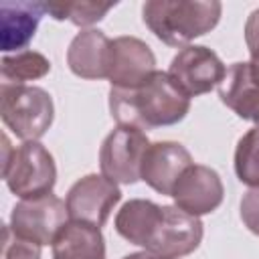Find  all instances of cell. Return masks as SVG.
<instances>
[{"mask_svg": "<svg viewBox=\"0 0 259 259\" xmlns=\"http://www.w3.org/2000/svg\"><path fill=\"white\" fill-rule=\"evenodd\" d=\"M190 111V97L170 79L168 71H154L134 89H109V113L117 125L156 130L176 125Z\"/></svg>", "mask_w": 259, "mask_h": 259, "instance_id": "1", "label": "cell"}, {"mask_svg": "<svg viewBox=\"0 0 259 259\" xmlns=\"http://www.w3.org/2000/svg\"><path fill=\"white\" fill-rule=\"evenodd\" d=\"M223 14L219 0H148L142 6L144 24L168 47L184 49L210 32Z\"/></svg>", "mask_w": 259, "mask_h": 259, "instance_id": "2", "label": "cell"}, {"mask_svg": "<svg viewBox=\"0 0 259 259\" xmlns=\"http://www.w3.org/2000/svg\"><path fill=\"white\" fill-rule=\"evenodd\" d=\"M2 178L8 190L20 200L51 194L57 184V164L40 142H22L12 148L2 136Z\"/></svg>", "mask_w": 259, "mask_h": 259, "instance_id": "3", "label": "cell"}, {"mask_svg": "<svg viewBox=\"0 0 259 259\" xmlns=\"http://www.w3.org/2000/svg\"><path fill=\"white\" fill-rule=\"evenodd\" d=\"M0 117L22 142H38L55 119L53 97L36 85H0Z\"/></svg>", "mask_w": 259, "mask_h": 259, "instance_id": "4", "label": "cell"}, {"mask_svg": "<svg viewBox=\"0 0 259 259\" xmlns=\"http://www.w3.org/2000/svg\"><path fill=\"white\" fill-rule=\"evenodd\" d=\"M152 142L146 132L115 125L99 148V168L105 178L115 184H136L140 178V168L144 154Z\"/></svg>", "mask_w": 259, "mask_h": 259, "instance_id": "5", "label": "cell"}, {"mask_svg": "<svg viewBox=\"0 0 259 259\" xmlns=\"http://www.w3.org/2000/svg\"><path fill=\"white\" fill-rule=\"evenodd\" d=\"M168 75L180 91L192 99L219 89L225 81L227 67L212 49L204 45H188L174 55Z\"/></svg>", "mask_w": 259, "mask_h": 259, "instance_id": "6", "label": "cell"}, {"mask_svg": "<svg viewBox=\"0 0 259 259\" xmlns=\"http://www.w3.org/2000/svg\"><path fill=\"white\" fill-rule=\"evenodd\" d=\"M67 223H69V212L65 200H61L51 192L38 198L18 200L12 206L8 225L16 235L45 247V245H53V241Z\"/></svg>", "mask_w": 259, "mask_h": 259, "instance_id": "7", "label": "cell"}, {"mask_svg": "<svg viewBox=\"0 0 259 259\" xmlns=\"http://www.w3.org/2000/svg\"><path fill=\"white\" fill-rule=\"evenodd\" d=\"M119 200V186L103 174H87L79 178L65 196L69 221L87 223L99 229L107 223L111 210Z\"/></svg>", "mask_w": 259, "mask_h": 259, "instance_id": "8", "label": "cell"}, {"mask_svg": "<svg viewBox=\"0 0 259 259\" xmlns=\"http://www.w3.org/2000/svg\"><path fill=\"white\" fill-rule=\"evenodd\" d=\"M202 235L204 225L200 217H192L176 204H162L160 223L146 251L166 259H182L198 249Z\"/></svg>", "mask_w": 259, "mask_h": 259, "instance_id": "9", "label": "cell"}, {"mask_svg": "<svg viewBox=\"0 0 259 259\" xmlns=\"http://www.w3.org/2000/svg\"><path fill=\"white\" fill-rule=\"evenodd\" d=\"M172 200L178 208L192 217L214 212L225 198V186L219 172L204 164L188 166L172 190Z\"/></svg>", "mask_w": 259, "mask_h": 259, "instance_id": "10", "label": "cell"}, {"mask_svg": "<svg viewBox=\"0 0 259 259\" xmlns=\"http://www.w3.org/2000/svg\"><path fill=\"white\" fill-rule=\"evenodd\" d=\"M156 69V55L148 42L138 36L111 38L107 81L115 89H134L142 85Z\"/></svg>", "mask_w": 259, "mask_h": 259, "instance_id": "11", "label": "cell"}, {"mask_svg": "<svg viewBox=\"0 0 259 259\" xmlns=\"http://www.w3.org/2000/svg\"><path fill=\"white\" fill-rule=\"evenodd\" d=\"M194 160L190 152L180 144L172 140H162L154 142L148 146L142 168H140V178L156 192L170 196L174 190V184L182 176V172L192 166Z\"/></svg>", "mask_w": 259, "mask_h": 259, "instance_id": "12", "label": "cell"}, {"mask_svg": "<svg viewBox=\"0 0 259 259\" xmlns=\"http://www.w3.org/2000/svg\"><path fill=\"white\" fill-rule=\"evenodd\" d=\"M45 2L36 0H2L0 2V51L14 55L28 51L45 16Z\"/></svg>", "mask_w": 259, "mask_h": 259, "instance_id": "13", "label": "cell"}, {"mask_svg": "<svg viewBox=\"0 0 259 259\" xmlns=\"http://www.w3.org/2000/svg\"><path fill=\"white\" fill-rule=\"evenodd\" d=\"M111 38L99 28L79 30L67 49L69 71L81 79H107Z\"/></svg>", "mask_w": 259, "mask_h": 259, "instance_id": "14", "label": "cell"}, {"mask_svg": "<svg viewBox=\"0 0 259 259\" xmlns=\"http://www.w3.org/2000/svg\"><path fill=\"white\" fill-rule=\"evenodd\" d=\"M219 97L237 117L259 127V77L249 63H233L227 67L225 81L219 87Z\"/></svg>", "mask_w": 259, "mask_h": 259, "instance_id": "15", "label": "cell"}, {"mask_svg": "<svg viewBox=\"0 0 259 259\" xmlns=\"http://www.w3.org/2000/svg\"><path fill=\"white\" fill-rule=\"evenodd\" d=\"M160 217H162V204L148 198H130L117 210L113 219V227L121 239L146 251L160 223Z\"/></svg>", "mask_w": 259, "mask_h": 259, "instance_id": "16", "label": "cell"}, {"mask_svg": "<svg viewBox=\"0 0 259 259\" xmlns=\"http://www.w3.org/2000/svg\"><path fill=\"white\" fill-rule=\"evenodd\" d=\"M53 259H105V239L99 227L69 221L51 245Z\"/></svg>", "mask_w": 259, "mask_h": 259, "instance_id": "17", "label": "cell"}, {"mask_svg": "<svg viewBox=\"0 0 259 259\" xmlns=\"http://www.w3.org/2000/svg\"><path fill=\"white\" fill-rule=\"evenodd\" d=\"M51 73V61L38 51H22L4 55L0 61L2 83L6 85H28V81L42 79Z\"/></svg>", "mask_w": 259, "mask_h": 259, "instance_id": "18", "label": "cell"}, {"mask_svg": "<svg viewBox=\"0 0 259 259\" xmlns=\"http://www.w3.org/2000/svg\"><path fill=\"white\" fill-rule=\"evenodd\" d=\"M117 2H45V12L55 20H69L81 30L91 28L99 20L105 18V14L115 6Z\"/></svg>", "mask_w": 259, "mask_h": 259, "instance_id": "19", "label": "cell"}, {"mask_svg": "<svg viewBox=\"0 0 259 259\" xmlns=\"http://www.w3.org/2000/svg\"><path fill=\"white\" fill-rule=\"evenodd\" d=\"M233 166L241 184L259 188V127H251L239 138Z\"/></svg>", "mask_w": 259, "mask_h": 259, "instance_id": "20", "label": "cell"}, {"mask_svg": "<svg viewBox=\"0 0 259 259\" xmlns=\"http://www.w3.org/2000/svg\"><path fill=\"white\" fill-rule=\"evenodd\" d=\"M42 247L34 241H28L12 231L10 225L2 227V253L0 259H40Z\"/></svg>", "mask_w": 259, "mask_h": 259, "instance_id": "21", "label": "cell"}, {"mask_svg": "<svg viewBox=\"0 0 259 259\" xmlns=\"http://www.w3.org/2000/svg\"><path fill=\"white\" fill-rule=\"evenodd\" d=\"M241 221L243 225L259 237V188H249L241 198Z\"/></svg>", "mask_w": 259, "mask_h": 259, "instance_id": "22", "label": "cell"}, {"mask_svg": "<svg viewBox=\"0 0 259 259\" xmlns=\"http://www.w3.org/2000/svg\"><path fill=\"white\" fill-rule=\"evenodd\" d=\"M245 45L249 53L259 49V8H255L245 22Z\"/></svg>", "mask_w": 259, "mask_h": 259, "instance_id": "23", "label": "cell"}, {"mask_svg": "<svg viewBox=\"0 0 259 259\" xmlns=\"http://www.w3.org/2000/svg\"><path fill=\"white\" fill-rule=\"evenodd\" d=\"M121 259H166V257L154 255V253H150V251H138V253H130V255H123Z\"/></svg>", "mask_w": 259, "mask_h": 259, "instance_id": "24", "label": "cell"}, {"mask_svg": "<svg viewBox=\"0 0 259 259\" xmlns=\"http://www.w3.org/2000/svg\"><path fill=\"white\" fill-rule=\"evenodd\" d=\"M249 57H251L249 65H251L253 73H255V75L259 77V49H257V51H253V53H249Z\"/></svg>", "mask_w": 259, "mask_h": 259, "instance_id": "25", "label": "cell"}]
</instances>
